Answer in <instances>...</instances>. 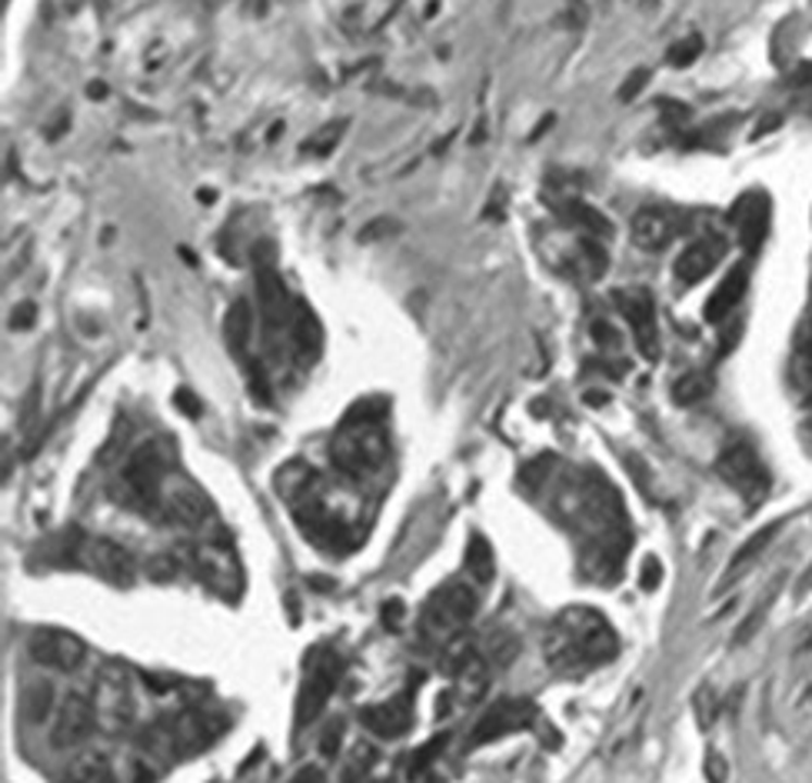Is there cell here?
<instances>
[{"label":"cell","instance_id":"obj_24","mask_svg":"<svg viewBox=\"0 0 812 783\" xmlns=\"http://www.w3.org/2000/svg\"><path fill=\"white\" fill-rule=\"evenodd\" d=\"M563 214H566V221L573 224V227H579L586 237H592V240H610L613 237V224H610V217H603L597 207H589V203H583V200H570L566 207H563Z\"/></svg>","mask_w":812,"mask_h":783},{"label":"cell","instance_id":"obj_11","mask_svg":"<svg viewBox=\"0 0 812 783\" xmlns=\"http://www.w3.org/2000/svg\"><path fill=\"white\" fill-rule=\"evenodd\" d=\"M613 303H616V310L623 313V321L633 331L636 350L646 360H660V324H657V307H653V297H649V290L646 287L616 290Z\"/></svg>","mask_w":812,"mask_h":783},{"label":"cell","instance_id":"obj_27","mask_svg":"<svg viewBox=\"0 0 812 783\" xmlns=\"http://www.w3.org/2000/svg\"><path fill=\"white\" fill-rule=\"evenodd\" d=\"M193 563H197V570L207 577V584H213V587H221L224 581H230V584L237 581V563H234L230 554H221V550L207 547V550L193 554Z\"/></svg>","mask_w":812,"mask_h":783},{"label":"cell","instance_id":"obj_12","mask_svg":"<svg viewBox=\"0 0 812 783\" xmlns=\"http://www.w3.org/2000/svg\"><path fill=\"white\" fill-rule=\"evenodd\" d=\"M536 717V707L529 700H503L497 707L486 710L473 730H470V747H479V744H494V741H503L510 734H520V730H526Z\"/></svg>","mask_w":812,"mask_h":783},{"label":"cell","instance_id":"obj_39","mask_svg":"<svg viewBox=\"0 0 812 783\" xmlns=\"http://www.w3.org/2000/svg\"><path fill=\"white\" fill-rule=\"evenodd\" d=\"M592 337H597L600 347H610V350L620 347V334H616L607 321H597V324H592Z\"/></svg>","mask_w":812,"mask_h":783},{"label":"cell","instance_id":"obj_32","mask_svg":"<svg viewBox=\"0 0 812 783\" xmlns=\"http://www.w3.org/2000/svg\"><path fill=\"white\" fill-rule=\"evenodd\" d=\"M776 531H779V524H773V527H763L760 534H752L736 554H733V560H729V577H733V573L739 570V567H746V563H752L755 557H760L766 547H770V540L776 537Z\"/></svg>","mask_w":812,"mask_h":783},{"label":"cell","instance_id":"obj_26","mask_svg":"<svg viewBox=\"0 0 812 783\" xmlns=\"http://www.w3.org/2000/svg\"><path fill=\"white\" fill-rule=\"evenodd\" d=\"M466 573L473 577V584H479V587L490 584V581H494V573H497L494 547L486 544V537H479V534L470 537V547H466Z\"/></svg>","mask_w":812,"mask_h":783},{"label":"cell","instance_id":"obj_43","mask_svg":"<svg viewBox=\"0 0 812 783\" xmlns=\"http://www.w3.org/2000/svg\"><path fill=\"white\" fill-rule=\"evenodd\" d=\"M266 4H270V0H247V11H250V14H263Z\"/></svg>","mask_w":812,"mask_h":783},{"label":"cell","instance_id":"obj_7","mask_svg":"<svg viewBox=\"0 0 812 783\" xmlns=\"http://www.w3.org/2000/svg\"><path fill=\"white\" fill-rule=\"evenodd\" d=\"M720 474H723V481H726L729 487H736L752 507H755V504H763V497L770 494V484H773V477H770V470H766L760 450H755V447H752L749 440H742V437H733V440L723 444V450H720Z\"/></svg>","mask_w":812,"mask_h":783},{"label":"cell","instance_id":"obj_15","mask_svg":"<svg viewBox=\"0 0 812 783\" xmlns=\"http://www.w3.org/2000/svg\"><path fill=\"white\" fill-rule=\"evenodd\" d=\"M97 713L111 730H124L134 720V691L130 676L124 667L111 663L100 670V694H97Z\"/></svg>","mask_w":812,"mask_h":783},{"label":"cell","instance_id":"obj_5","mask_svg":"<svg viewBox=\"0 0 812 783\" xmlns=\"http://www.w3.org/2000/svg\"><path fill=\"white\" fill-rule=\"evenodd\" d=\"M253 260H257V307L266 334V350L270 357H284L290 353V321L297 303H290L284 277L274 264V257L263 253V244L257 247Z\"/></svg>","mask_w":812,"mask_h":783},{"label":"cell","instance_id":"obj_1","mask_svg":"<svg viewBox=\"0 0 812 783\" xmlns=\"http://www.w3.org/2000/svg\"><path fill=\"white\" fill-rule=\"evenodd\" d=\"M557 517L583 537V570L597 584H616L629 550V520L616 487L600 470H579L557 487Z\"/></svg>","mask_w":812,"mask_h":783},{"label":"cell","instance_id":"obj_29","mask_svg":"<svg viewBox=\"0 0 812 783\" xmlns=\"http://www.w3.org/2000/svg\"><path fill=\"white\" fill-rule=\"evenodd\" d=\"M792 381L802 390H812V318L802 324L796 334V350H792Z\"/></svg>","mask_w":812,"mask_h":783},{"label":"cell","instance_id":"obj_36","mask_svg":"<svg viewBox=\"0 0 812 783\" xmlns=\"http://www.w3.org/2000/svg\"><path fill=\"white\" fill-rule=\"evenodd\" d=\"M639 581H642V587H646V591H657V587H660V581H663V563H660L657 557H646V560H642V573H639Z\"/></svg>","mask_w":812,"mask_h":783},{"label":"cell","instance_id":"obj_19","mask_svg":"<svg viewBox=\"0 0 812 783\" xmlns=\"http://www.w3.org/2000/svg\"><path fill=\"white\" fill-rule=\"evenodd\" d=\"M683 217L673 207H642L629 224V237L639 250H663L679 234Z\"/></svg>","mask_w":812,"mask_h":783},{"label":"cell","instance_id":"obj_23","mask_svg":"<svg viewBox=\"0 0 812 783\" xmlns=\"http://www.w3.org/2000/svg\"><path fill=\"white\" fill-rule=\"evenodd\" d=\"M58 783H117V773H114L111 760H107L103 754L87 750V754L74 757L64 767V773H61Z\"/></svg>","mask_w":812,"mask_h":783},{"label":"cell","instance_id":"obj_6","mask_svg":"<svg viewBox=\"0 0 812 783\" xmlns=\"http://www.w3.org/2000/svg\"><path fill=\"white\" fill-rule=\"evenodd\" d=\"M227 730V720L213 710H187L177 713L164 723L150 726L143 734V747L153 754H171V757H193L207 750L216 737Z\"/></svg>","mask_w":812,"mask_h":783},{"label":"cell","instance_id":"obj_21","mask_svg":"<svg viewBox=\"0 0 812 783\" xmlns=\"http://www.w3.org/2000/svg\"><path fill=\"white\" fill-rule=\"evenodd\" d=\"M323 350V324L316 313L300 300L293 307V321H290V353L300 363H313Z\"/></svg>","mask_w":812,"mask_h":783},{"label":"cell","instance_id":"obj_37","mask_svg":"<svg viewBox=\"0 0 812 783\" xmlns=\"http://www.w3.org/2000/svg\"><path fill=\"white\" fill-rule=\"evenodd\" d=\"M340 737H343V720H334L327 730H323V744H320L323 757H337V750H340Z\"/></svg>","mask_w":812,"mask_h":783},{"label":"cell","instance_id":"obj_33","mask_svg":"<svg viewBox=\"0 0 812 783\" xmlns=\"http://www.w3.org/2000/svg\"><path fill=\"white\" fill-rule=\"evenodd\" d=\"M340 137H343V124H327L320 134H313V137L303 144V150H307V153H316V157H327V153L337 147Z\"/></svg>","mask_w":812,"mask_h":783},{"label":"cell","instance_id":"obj_8","mask_svg":"<svg viewBox=\"0 0 812 783\" xmlns=\"http://www.w3.org/2000/svg\"><path fill=\"white\" fill-rule=\"evenodd\" d=\"M473 613H476L473 587L453 581V584H444L429 594V600L423 604L420 631H426L429 637H453L473 620Z\"/></svg>","mask_w":812,"mask_h":783},{"label":"cell","instance_id":"obj_17","mask_svg":"<svg viewBox=\"0 0 812 783\" xmlns=\"http://www.w3.org/2000/svg\"><path fill=\"white\" fill-rule=\"evenodd\" d=\"M97 723V707L90 697L84 694H71L58 713H53V726H50V741L53 747H77L90 737V730Z\"/></svg>","mask_w":812,"mask_h":783},{"label":"cell","instance_id":"obj_14","mask_svg":"<svg viewBox=\"0 0 812 783\" xmlns=\"http://www.w3.org/2000/svg\"><path fill=\"white\" fill-rule=\"evenodd\" d=\"M729 221L739 234V244L755 253L770 237V221H773V200L763 190H746L729 211Z\"/></svg>","mask_w":812,"mask_h":783},{"label":"cell","instance_id":"obj_2","mask_svg":"<svg viewBox=\"0 0 812 783\" xmlns=\"http://www.w3.org/2000/svg\"><path fill=\"white\" fill-rule=\"evenodd\" d=\"M544 650L557 673L579 676L610 663L620 654V637L613 623L592 607H566L550 623Z\"/></svg>","mask_w":812,"mask_h":783},{"label":"cell","instance_id":"obj_22","mask_svg":"<svg viewBox=\"0 0 812 783\" xmlns=\"http://www.w3.org/2000/svg\"><path fill=\"white\" fill-rule=\"evenodd\" d=\"M746 284H749V264H736L707 300V310H702L707 324H723L729 318V313L739 307V300L746 297Z\"/></svg>","mask_w":812,"mask_h":783},{"label":"cell","instance_id":"obj_40","mask_svg":"<svg viewBox=\"0 0 812 783\" xmlns=\"http://www.w3.org/2000/svg\"><path fill=\"white\" fill-rule=\"evenodd\" d=\"M646 80H649V74L646 71H636L626 84H623V90H620V100H633V94H639L642 87H646Z\"/></svg>","mask_w":812,"mask_h":783},{"label":"cell","instance_id":"obj_38","mask_svg":"<svg viewBox=\"0 0 812 783\" xmlns=\"http://www.w3.org/2000/svg\"><path fill=\"white\" fill-rule=\"evenodd\" d=\"M696 710H699V726H710L713 723V713H716V700H713V691H707L702 687L699 694H696Z\"/></svg>","mask_w":812,"mask_h":783},{"label":"cell","instance_id":"obj_18","mask_svg":"<svg viewBox=\"0 0 812 783\" xmlns=\"http://www.w3.org/2000/svg\"><path fill=\"white\" fill-rule=\"evenodd\" d=\"M726 250H729V244H726V237H720V234H707V237H696V240H689L686 244V250L676 257V281L679 284H686V287H692V284H699V281H707L713 271H716V264L726 257Z\"/></svg>","mask_w":812,"mask_h":783},{"label":"cell","instance_id":"obj_25","mask_svg":"<svg viewBox=\"0 0 812 783\" xmlns=\"http://www.w3.org/2000/svg\"><path fill=\"white\" fill-rule=\"evenodd\" d=\"M486 684H490V667H486L483 657L470 654V657L460 663V670H457V691H460V700H463V704L479 700L483 691H486Z\"/></svg>","mask_w":812,"mask_h":783},{"label":"cell","instance_id":"obj_9","mask_svg":"<svg viewBox=\"0 0 812 783\" xmlns=\"http://www.w3.org/2000/svg\"><path fill=\"white\" fill-rule=\"evenodd\" d=\"M337 681H340V657L330 647L313 650L297 694V726H307L323 713V707H327V700L337 691Z\"/></svg>","mask_w":812,"mask_h":783},{"label":"cell","instance_id":"obj_10","mask_svg":"<svg viewBox=\"0 0 812 783\" xmlns=\"http://www.w3.org/2000/svg\"><path fill=\"white\" fill-rule=\"evenodd\" d=\"M67 554H74V560H77L84 570H90L93 577H100V581H107V584H114V587L134 584V573H137L134 557H130V550H124V547L114 544V540L77 534L74 544L67 547Z\"/></svg>","mask_w":812,"mask_h":783},{"label":"cell","instance_id":"obj_16","mask_svg":"<svg viewBox=\"0 0 812 783\" xmlns=\"http://www.w3.org/2000/svg\"><path fill=\"white\" fill-rule=\"evenodd\" d=\"M27 654L30 660H37L40 667H50V670H61V673H71L84 663L87 657V647L80 637L67 634V631H37L27 644Z\"/></svg>","mask_w":812,"mask_h":783},{"label":"cell","instance_id":"obj_42","mask_svg":"<svg viewBox=\"0 0 812 783\" xmlns=\"http://www.w3.org/2000/svg\"><path fill=\"white\" fill-rule=\"evenodd\" d=\"M293 783H327V776H323V770H316V767H303L293 776Z\"/></svg>","mask_w":812,"mask_h":783},{"label":"cell","instance_id":"obj_34","mask_svg":"<svg viewBox=\"0 0 812 783\" xmlns=\"http://www.w3.org/2000/svg\"><path fill=\"white\" fill-rule=\"evenodd\" d=\"M699 54H702V37L692 34V37H686V40H679V44L670 47V58H666V61H670L673 67H689Z\"/></svg>","mask_w":812,"mask_h":783},{"label":"cell","instance_id":"obj_3","mask_svg":"<svg viewBox=\"0 0 812 783\" xmlns=\"http://www.w3.org/2000/svg\"><path fill=\"white\" fill-rule=\"evenodd\" d=\"M384 403L380 400H363L357 403L334 434L330 444V457L337 463V470H343L347 477H370L380 470V463L390 453V440H387V417H384Z\"/></svg>","mask_w":812,"mask_h":783},{"label":"cell","instance_id":"obj_30","mask_svg":"<svg viewBox=\"0 0 812 783\" xmlns=\"http://www.w3.org/2000/svg\"><path fill=\"white\" fill-rule=\"evenodd\" d=\"M710 394H713V377L710 374H699V371H689V374H683L673 384V400L683 403V407H692L699 400H707Z\"/></svg>","mask_w":812,"mask_h":783},{"label":"cell","instance_id":"obj_20","mask_svg":"<svg viewBox=\"0 0 812 783\" xmlns=\"http://www.w3.org/2000/svg\"><path fill=\"white\" fill-rule=\"evenodd\" d=\"M360 723L370 730L373 737H380V741H397V737H403L407 730H410V723H413V694L407 691V694H400V697H393V700H387V704L363 707Z\"/></svg>","mask_w":812,"mask_h":783},{"label":"cell","instance_id":"obj_13","mask_svg":"<svg viewBox=\"0 0 812 783\" xmlns=\"http://www.w3.org/2000/svg\"><path fill=\"white\" fill-rule=\"evenodd\" d=\"M160 520H171L180 527H200L210 520V500L193 481L171 477L164 497H160Z\"/></svg>","mask_w":812,"mask_h":783},{"label":"cell","instance_id":"obj_28","mask_svg":"<svg viewBox=\"0 0 812 783\" xmlns=\"http://www.w3.org/2000/svg\"><path fill=\"white\" fill-rule=\"evenodd\" d=\"M50 710H53V687L43 681H30L21 691V717L27 723H40V720H47Z\"/></svg>","mask_w":812,"mask_h":783},{"label":"cell","instance_id":"obj_41","mask_svg":"<svg viewBox=\"0 0 812 783\" xmlns=\"http://www.w3.org/2000/svg\"><path fill=\"white\" fill-rule=\"evenodd\" d=\"M707 763H710V783H726V760L716 754V757H710Z\"/></svg>","mask_w":812,"mask_h":783},{"label":"cell","instance_id":"obj_31","mask_svg":"<svg viewBox=\"0 0 812 783\" xmlns=\"http://www.w3.org/2000/svg\"><path fill=\"white\" fill-rule=\"evenodd\" d=\"M579 268H583V277H589V281H600L610 271V250L603 247V240L583 237V244H579Z\"/></svg>","mask_w":812,"mask_h":783},{"label":"cell","instance_id":"obj_4","mask_svg":"<svg viewBox=\"0 0 812 783\" xmlns=\"http://www.w3.org/2000/svg\"><path fill=\"white\" fill-rule=\"evenodd\" d=\"M171 463L174 453L167 444L160 440L140 444L121 470V481L114 487L117 500L147 517H160V497H164V487L171 481Z\"/></svg>","mask_w":812,"mask_h":783},{"label":"cell","instance_id":"obj_35","mask_svg":"<svg viewBox=\"0 0 812 783\" xmlns=\"http://www.w3.org/2000/svg\"><path fill=\"white\" fill-rule=\"evenodd\" d=\"M516 650H520V644H516V637L513 634H500V637H494V644H490V657H494V663H513V657H516Z\"/></svg>","mask_w":812,"mask_h":783}]
</instances>
